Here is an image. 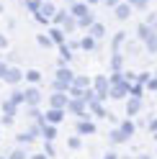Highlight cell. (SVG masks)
I'll return each mask as SVG.
<instances>
[{"instance_id":"obj_26","label":"cell","mask_w":157,"mask_h":159,"mask_svg":"<svg viewBox=\"0 0 157 159\" xmlns=\"http://www.w3.org/2000/svg\"><path fill=\"white\" fill-rule=\"evenodd\" d=\"M46 3H49V0H46Z\"/></svg>"},{"instance_id":"obj_1","label":"cell","mask_w":157,"mask_h":159,"mask_svg":"<svg viewBox=\"0 0 157 159\" xmlns=\"http://www.w3.org/2000/svg\"><path fill=\"white\" fill-rule=\"evenodd\" d=\"M23 100H26L28 105H39V103H41V93H39L36 87H28V90L23 93Z\"/></svg>"},{"instance_id":"obj_4","label":"cell","mask_w":157,"mask_h":159,"mask_svg":"<svg viewBox=\"0 0 157 159\" xmlns=\"http://www.w3.org/2000/svg\"><path fill=\"white\" fill-rule=\"evenodd\" d=\"M88 13H90V11H88V5H83V3H75L72 11H70L72 18H83V16H88Z\"/></svg>"},{"instance_id":"obj_15","label":"cell","mask_w":157,"mask_h":159,"mask_svg":"<svg viewBox=\"0 0 157 159\" xmlns=\"http://www.w3.org/2000/svg\"><path fill=\"white\" fill-rule=\"evenodd\" d=\"M80 26H83V28H85V26H93V13L83 16V18H80Z\"/></svg>"},{"instance_id":"obj_5","label":"cell","mask_w":157,"mask_h":159,"mask_svg":"<svg viewBox=\"0 0 157 159\" xmlns=\"http://www.w3.org/2000/svg\"><path fill=\"white\" fill-rule=\"evenodd\" d=\"M126 93H129V85H126L124 80H121V82H119V85H116L113 90H111V98H124Z\"/></svg>"},{"instance_id":"obj_11","label":"cell","mask_w":157,"mask_h":159,"mask_svg":"<svg viewBox=\"0 0 157 159\" xmlns=\"http://www.w3.org/2000/svg\"><path fill=\"white\" fill-rule=\"evenodd\" d=\"M142 108V103H139V98H134V100H129V116H134L136 111Z\"/></svg>"},{"instance_id":"obj_22","label":"cell","mask_w":157,"mask_h":159,"mask_svg":"<svg viewBox=\"0 0 157 159\" xmlns=\"http://www.w3.org/2000/svg\"><path fill=\"white\" fill-rule=\"evenodd\" d=\"M5 72H8V67H5V64H0V77H5Z\"/></svg>"},{"instance_id":"obj_14","label":"cell","mask_w":157,"mask_h":159,"mask_svg":"<svg viewBox=\"0 0 157 159\" xmlns=\"http://www.w3.org/2000/svg\"><path fill=\"white\" fill-rule=\"evenodd\" d=\"M129 5L131 8H147V5H150V0H129Z\"/></svg>"},{"instance_id":"obj_10","label":"cell","mask_w":157,"mask_h":159,"mask_svg":"<svg viewBox=\"0 0 157 159\" xmlns=\"http://www.w3.org/2000/svg\"><path fill=\"white\" fill-rule=\"evenodd\" d=\"M52 13H54V5H52V3H44V5H41V16H39V18H49Z\"/></svg>"},{"instance_id":"obj_25","label":"cell","mask_w":157,"mask_h":159,"mask_svg":"<svg viewBox=\"0 0 157 159\" xmlns=\"http://www.w3.org/2000/svg\"><path fill=\"white\" fill-rule=\"evenodd\" d=\"M70 3H72V0H70Z\"/></svg>"},{"instance_id":"obj_9","label":"cell","mask_w":157,"mask_h":159,"mask_svg":"<svg viewBox=\"0 0 157 159\" xmlns=\"http://www.w3.org/2000/svg\"><path fill=\"white\" fill-rule=\"evenodd\" d=\"M119 131H121V134H124V136H126V139H129V136H131V134H134V126H131V123H129V121H124V123H121V128H119Z\"/></svg>"},{"instance_id":"obj_12","label":"cell","mask_w":157,"mask_h":159,"mask_svg":"<svg viewBox=\"0 0 157 159\" xmlns=\"http://www.w3.org/2000/svg\"><path fill=\"white\" fill-rule=\"evenodd\" d=\"M77 131H80V134H93L95 128H93V123H85V121H83L80 126H77Z\"/></svg>"},{"instance_id":"obj_18","label":"cell","mask_w":157,"mask_h":159,"mask_svg":"<svg viewBox=\"0 0 157 159\" xmlns=\"http://www.w3.org/2000/svg\"><path fill=\"white\" fill-rule=\"evenodd\" d=\"M26 77H28V80H31V82H39V77H41V75H39V72H36V69H31V72H28Z\"/></svg>"},{"instance_id":"obj_6","label":"cell","mask_w":157,"mask_h":159,"mask_svg":"<svg viewBox=\"0 0 157 159\" xmlns=\"http://www.w3.org/2000/svg\"><path fill=\"white\" fill-rule=\"evenodd\" d=\"M106 36V26L103 23H93L90 26V39H103Z\"/></svg>"},{"instance_id":"obj_24","label":"cell","mask_w":157,"mask_h":159,"mask_svg":"<svg viewBox=\"0 0 157 159\" xmlns=\"http://www.w3.org/2000/svg\"><path fill=\"white\" fill-rule=\"evenodd\" d=\"M155 31H157V23H155Z\"/></svg>"},{"instance_id":"obj_19","label":"cell","mask_w":157,"mask_h":159,"mask_svg":"<svg viewBox=\"0 0 157 159\" xmlns=\"http://www.w3.org/2000/svg\"><path fill=\"white\" fill-rule=\"evenodd\" d=\"M11 159H26V152H21V149H18V152H13Z\"/></svg>"},{"instance_id":"obj_17","label":"cell","mask_w":157,"mask_h":159,"mask_svg":"<svg viewBox=\"0 0 157 159\" xmlns=\"http://www.w3.org/2000/svg\"><path fill=\"white\" fill-rule=\"evenodd\" d=\"M83 49H93V44H95V39H90V36H88V39H83Z\"/></svg>"},{"instance_id":"obj_23","label":"cell","mask_w":157,"mask_h":159,"mask_svg":"<svg viewBox=\"0 0 157 159\" xmlns=\"http://www.w3.org/2000/svg\"><path fill=\"white\" fill-rule=\"evenodd\" d=\"M88 3H101V0H88Z\"/></svg>"},{"instance_id":"obj_3","label":"cell","mask_w":157,"mask_h":159,"mask_svg":"<svg viewBox=\"0 0 157 159\" xmlns=\"http://www.w3.org/2000/svg\"><path fill=\"white\" fill-rule=\"evenodd\" d=\"M129 16H131V5L129 3H119L116 5V18H119V21H126Z\"/></svg>"},{"instance_id":"obj_7","label":"cell","mask_w":157,"mask_h":159,"mask_svg":"<svg viewBox=\"0 0 157 159\" xmlns=\"http://www.w3.org/2000/svg\"><path fill=\"white\" fill-rule=\"evenodd\" d=\"M21 77H23V75L18 72V69H8L3 80H5V82H11V85H16V82H21Z\"/></svg>"},{"instance_id":"obj_21","label":"cell","mask_w":157,"mask_h":159,"mask_svg":"<svg viewBox=\"0 0 157 159\" xmlns=\"http://www.w3.org/2000/svg\"><path fill=\"white\" fill-rule=\"evenodd\" d=\"M103 5H108V8H116V5H119V0H103Z\"/></svg>"},{"instance_id":"obj_13","label":"cell","mask_w":157,"mask_h":159,"mask_svg":"<svg viewBox=\"0 0 157 159\" xmlns=\"http://www.w3.org/2000/svg\"><path fill=\"white\" fill-rule=\"evenodd\" d=\"M88 85H90L88 77H75V87H77V90H80V87H88Z\"/></svg>"},{"instance_id":"obj_16","label":"cell","mask_w":157,"mask_h":159,"mask_svg":"<svg viewBox=\"0 0 157 159\" xmlns=\"http://www.w3.org/2000/svg\"><path fill=\"white\" fill-rule=\"evenodd\" d=\"M111 141H126V136L121 131H111Z\"/></svg>"},{"instance_id":"obj_2","label":"cell","mask_w":157,"mask_h":159,"mask_svg":"<svg viewBox=\"0 0 157 159\" xmlns=\"http://www.w3.org/2000/svg\"><path fill=\"white\" fill-rule=\"evenodd\" d=\"M49 103H52V108H57V111H62V108H67V103H70V100H67V95H64V93H54Z\"/></svg>"},{"instance_id":"obj_8","label":"cell","mask_w":157,"mask_h":159,"mask_svg":"<svg viewBox=\"0 0 157 159\" xmlns=\"http://www.w3.org/2000/svg\"><path fill=\"white\" fill-rule=\"evenodd\" d=\"M62 116H64V111H57V108H52V111L46 113V121H49V123H59Z\"/></svg>"},{"instance_id":"obj_20","label":"cell","mask_w":157,"mask_h":159,"mask_svg":"<svg viewBox=\"0 0 157 159\" xmlns=\"http://www.w3.org/2000/svg\"><path fill=\"white\" fill-rule=\"evenodd\" d=\"M44 131H46V139H54V134H57V131H54V128H52V126H46V128H44Z\"/></svg>"}]
</instances>
